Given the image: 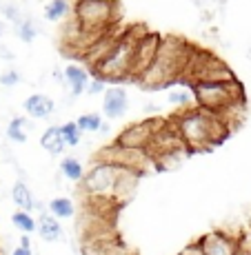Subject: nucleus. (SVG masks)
Here are the masks:
<instances>
[{"instance_id":"nucleus-10","label":"nucleus","mask_w":251,"mask_h":255,"mask_svg":"<svg viewBox=\"0 0 251 255\" xmlns=\"http://www.w3.org/2000/svg\"><path fill=\"white\" fill-rule=\"evenodd\" d=\"M160 40H162V33H156V31H147L138 38L136 42V49H134V62H131V78L129 80H138V78L145 73L147 67L154 62L156 53H158V47H160Z\"/></svg>"},{"instance_id":"nucleus-14","label":"nucleus","mask_w":251,"mask_h":255,"mask_svg":"<svg viewBox=\"0 0 251 255\" xmlns=\"http://www.w3.org/2000/svg\"><path fill=\"white\" fill-rule=\"evenodd\" d=\"M22 109H24V114L29 118H33V120H45V118H49L56 111V102L49 96H45V93H31V96L22 102Z\"/></svg>"},{"instance_id":"nucleus-35","label":"nucleus","mask_w":251,"mask_h":255,"mask_svg":"<svg viewBox=\"0 0 251 255\" xmlns=\"http://www.w3.org/2000/svg\"><path fill=\"white\" fill-rule=\"evenodd\" d=\"M11 255H33L31 253V249H24V247H16L11 251Z\"/></svg>"},{"instance_id":"nucleus-23","label":"nucleus","mask_w":251,"mask_h":255,"mask_svg":"<svg viewBox=\"0 0 251 255\" xmlns=\"http://www.w3.org/2000/svg\"><path fill=\"white\" fill-rule=\"evenodd\" d=\"M31 127V122L27 120V118H20V116H16V118H11L9 120V125H7V138L11 140V142H27V129Z\"/></svg>"},{"instance_id":"nucleus-21","label":"nucleus","mask_w":251,"mask_h":255,"mask_svg":"<svg viewBox=\"0 0 251 255\" xmlns=\"http://www.w3.org/2000/svg\"><path fill=\"white\" fill-rule=\"evenodd\" d=\"M47 209H49L47 213H51L56 220H69L76 215V204H73L69 198H65V195H58V198L49 200Z\"/></svg>"},{"instance_id":"nucleus-27","label":"nucleus","mask_w":251,"mask_h":255,"mask_svg":"<svg viewBox=\"0 0 251 255\" xmlns=\"http://www.w3.org/2000/svg\"><path fill=\"white\" fill-rule=\"evenodd\" d=\"M60 133H62V140H65L67 146H78L82 142V131L78 129V125L73 120L60 125Z\"/></svg>"},{"instance_id":"nucleus-2","label":"nucleus","mask_w":251,"mask_h":255,"mask_svg":"<svg viewBox=\"0 0 251 255\" xmlns=\"http://www.w3.org/2000/svg\"><path fill=\"white\" fill-rule=\"evenodd\" d=\"M171 125L176 127V131H178L180 140H183L189 153L211 149L231 133V129L225 125V120L218 114L205 111L196 105L189 107V109H180L171 118Z\"/></svg>"},{"instance_id":"nucleus-17","label":"nucleus","mask_w":251,"mask_h":255,"mask_svg":"<svg viewBox=\"0 0 251 255\" xmlns=\"http://www.w3.org/2000/svg\"><path fill=\"white\" fill-rule=\"evenodd\" d=\"M11 200L18 209L22 211H33L36 209V198H33L31 189L22 182V180H16L11 186Z\"/></svg>"},{"instance_id":"nucleus-28","label":"nucleus","mask_w":251,"mask_h":255,"mask_svg":"<svg viewBox=\"0 0 251 255\" xmlns=\"http://www.w3.org/2000/svg\"><path fill=\"white\" fill-rule=\"evenodd\" d=\"M0 13H2L4 20L11 22V24L20 22L24 18L22 11H20V4H16V2H0Z\"/></svg>"},{"instance_id":"nucleus-4","label":"nucleus","mask_w":251,"mask_h":255,"mask_svg":"<svg viewBox=\"0 0 251 255\" xmlns=\"http://www.w3.org/2000/svg\"><path fill=\"white\" fill-rule=\"evenodd\" d=\"M73 20L82 31L105 33L120 20V2L118 0H73Z\"/></svg>"},{"instance_id":"nucleus-16","label":"nucleus","mask_w":251,"mask_h":255,"mask_svg":"<svg viewBox=\"0 0 251 255\" xmlns=\"http://www.w3.org/2000/svg\"><path fill=\"white\" fill-rule=\"evenodd\" d=\"M36 231L45 242H58V240H62V235H65V231H62V227H60V220H56L51 213L40 215V220L36 222Z\"/></svg>"},{"instance_id":"nucleus-19","label":"nucleus","mask_w":251,"mask_h":255,"mask_svg":"<svg viewBox=\"0 0 251 255\" xmlns=\"http://www.w3.org/2000/svg\"><path fill=\"white\" fill-rule=\"evenodd\" d=\"M40 146L45 151H49L51 155L56 153H62L65 151V140H62V133H60V127H49V129H45V133L40 135Z\"/></svg>"},{"instance_id":"nucleus-32","label":"nucleus","mask_w":251,"mask_h":255,"mask_svg":"<svg viewBox=\"0 0 251 255\" xmlns=\"http://www.w3.org/2000/svg\"><path fill=\"white\" fill-rule=\"evenodd\" d=\"M180 255H203V251H200L198 244H189V247H185L183 251H180Z\"/></svg>"},{"instance_id":"nucleus-12","label":"nucleus","mask_w":251,"mask_h":255,"mask_svg":"<svg viewBox=\"0 0 251 255\" xmlns=\"http://www.w3.org/2000/svg\"><path fill=\"white\" fill-rule=\"evenodd\" d=\"M129 109V96L122 87H107L102 93V114L109 120H118Z\"/></svg>"},{"instance_id":"nucleus-8","label":"nucleus","mask_w":251,"mask_h":255,"mask_svg":"<svg viewBox=\"0 0 251 255\" xmlns=\"http://www.w3.org/2000/svg\"><path fill=\"white\" fill-rule=\"evenodd\" d=\"M96 160L100 162H109V164H116L120 169H129V171H136V173H145L147 166H149L151 158L147 151L142 149H129V146H120L116 142H111L109 146H105L102 151H98Z\"/></svg>"},{"instance_id":"nucleus-30","label":"nucleus","mask_w":251,"mask_h":255,"mask_svg":"<svg viewBox=\"0 0 251 255\" xmlns=\"http://www.w3.org/2000/svg\"><path fill=\"white\" fill-rule=\"evenodd\" d=\"M18 82H20V71L7 69V71L0 73V87H7V89H11V87H16Z\"/></svg>"},{"instance_id":"nucleus-31","label":"nucleus","mask_w":251,"mask_h":255,"mask_svg":"<svg viewBox=\"0 0 251 255\" xmlns=\"http://www.w3.org/2000/svg\"><path fill=\"white\" fill-rule=\"evenodd\" d=\"M107 89V82L102 80V78H98V76H93L89 82H87V89L85 93H89V96H100V93H105Z\"/></svg>"},{"instance_id":"nucleus-7","label":"nucleus","mask_w":251,"mask_h":255,"mask_svg":"<svg viewBox=\"0 0 251 255\" xmlns=\"http://www.w3.org/2000/svg\"><path fill=\"white\" fill-rule=\"evenodd\" d=\"M120 166L109 164V162H96L91 164L89 171H85V178L80 180L85 193L89 195L93 202H111L114 204V186L120 175Z\"/></svg>"},{"instance_id":"nucleus-22","label":"nucleus","mask_w":251,"mask_h":255,"mask_svg":"<svg viewBox=\"0 0 251 255\" xmlns=\"http://www.w3.org/2000/svg\"><path fill=\"white\" fill-rule=\"evenodd\" d=\"M60 173L65 175L69 182H80L85 178V164L78 158H73V155H67L60 162Z\"/></svg>"},{"instance_id":"nucleus-34","label":"nucleus","mask_w":251,"mask_h":255,"mask_svg":"<svg viewBox=\"0 0 251 255\" xmlns=\"http://www.w3.org/2000/svg\"><path fill=\"white\" fill-rule=\"evenodd\" d=\"M18 247L31 249V238H29V233H22V235H20V242H18Z\"/></svg>"},{"instance_id":"nucleus-29","label":"nucleus","mask_w":251,"mask_h":255,"mask_svg":"<svg viewBox=\"0 0 251 255\" xmlns=\"http://www.w3.org/2000/svg\"><path fill=\"white\" fill-rule=\"evenodd\" d=\"M236 251L245 253V255H251V229L245 227L236 233Z\"/></svg>"},{"instance_id":"nucleus-39","label":"nucleus","mask_w":251,"mask_h":255,"mask_svg":"<svg viewBox=\"0 0 251 255\" xmlns=\"http://www.w3.org/2000/svg\"><path fill=\"white\" fill-rule=\"evenodd\" d=\"M236 255H245V253H240V251H236Z\"/></svg>"},{"instance_id":"nucleus-18","label":"nucleus","mask_w":251,"mask_h":255,"mask_svg":"<svg viewBox=\"0 0 251 255\" xmlns=\"http://www.w3.org/2000/svg\"><path fill=\"white\" fill-rule=\"evenodd\" d=\"M71 13V0H49L42 9L47 22H62Z\"/></svg>"},{"instance_id":"nucleus-9","label":"nucleus","mask_w":251,"mask_h":255,"mask_svg":"<svg viewBox=\"0 0 251 255\" xmlns=\"http://www.w3.org/2000/svg\"><path fill=\"white\" fill-rule=\"evenodd\" d=\"M165 122H167L165 118H149V120L134 122V125H129L127 129H122L114 142L116 144H120V146H129V149L147 151V146H149L154 133L160 129L162 125H165Z\"/></svg>"},{"instance_id":"nucleus-1","label":"nucleus","mask_w":251,"mask_h":255,"mask_svg":"<svg viewBox=\"0 0 251 255\" xmlns=\"http://www.w3.org/2000/svg\"><path fill=\"white\" fill-rule=\"evenodd\" d=\"M191 51H194V45H189L185 38L162 36L154 62L147 67L136 82L147 91H160L180 82Z\"/></svg>"},{"instance_id":"nucleus-36","label":"nucleus","mask_w":251,"mask_h":255,"mask_svg":"<svg viewBox=\"0 0 251 255\" xmlns=\"http://www.w3.org/2000/svg\"><path fill=\"white\" fill-rule=\"evenodd\" d=\"M145 111H149V114H156V111H158V107H156L154 102H149V105L145 107Z\"/></svg>"},{"instance_id":"nucleus-6","label":"nucleus","mask_w":251,"mask_h":255,"mask_svg":"<svg viewBox=\"0 0 251 255\" xmlns=\"http://www.w3.org/2000/svg\"><path fill=\"white\" fill-rule=\"evenodd\" d=\"M229 80H236V73L223 58L216 56L209 49L194 47L180 82L196 85V82H229Z\"/></svg>"},{"instance_id":"nucleus-38","label":"nucleus","mask_w":251,"mask_h":255,"mask_svg":"<svg viewBox=\"0 0 251 255\" xmlns=\"http://www.w3.org/2000/svg\"><path fill=\"white\" fill-rule=\"evenodd\" d=\"M247 227L251 229V211H249V213H247Z\"/></svg>"},{"instance_id":"nucleus-26","label":"nucleus","mask_w":251,"mask_h":255,"mask_svg":"<svg viewBox=\"0 0 251 255\" xmlns=\"http://www.w3.org/2000/svg\"><path fill=\"white\" fill-rule=\"evenodd\" d=\"M76 125H78V129H80L82 133H98L100 127H102V116L93 114V111L91 114H82V116H78Z\"/></svg>"},{"instance_id":"nucleus-13","label":"nucleus","mask_w":251,"mask_h":255,"mask_svg":"<svg viewBox=\"0 0 251 255\" xmlns=\"http://www.w3.org/2000/svg\"><path fill=\"white\" fill-rule=\"evenodd\" d=\"M138 184H140V173L136 171H129V169H122L120 175L116 180V186H114V204L120 207L125 204L127 200L134 198V193L138 191Z\"/></svg>"},{"instance_id":"nucleus-20","label":"nucleus","mask_w":251,"mask_h":255,"mask_svg":"<svg viewBox=\"0 0 251 255\" xmlns=\"http://www.w3.org/2000/svg\"><path fill=\"white\" fill-rule=\"evenodd\" d=\"M13 31H16V36H18V40H20V42H24V45H31V42L38 38V33H40V24L33 20V18L24 16L20 22L13 24Z\"/></svg>"},{"instance_id":"nucleus-25","label":"nucleus","mask_w":251,"mask_h":255,"mask_svg":"<svg viewBox=\"0 0 251 255\" xmlns=\"http://www.w3.org/2000/svg\"><path fill=\"white\" fill-rule=\"evenodd\" d=\"M11 224H13V227H16L20 233H33V231H36V220H33V215L29 213V211H22V209L13 211Z\"/></svg>"},{"instance_id":"nucleus-33","label":"nucleus","mask_w":251,"mask_h":255,"mask_svg":"<svg viewBox=\"0 0 251 255\" xmlns=\"http://www.w3.org/2000/svg\"><path fill=\"white\" fill-rule=\"evenodd\" d=\"M0 58H2V60H7V62H11L16 56L11 53V49H7L4 45H0Z\"/></svg>"},{"instance_id":"nucleus-11","label":"nucleus","mask_w":251,"mask_h":255,"mask_svg":"<svg viewBox=\"0 0 251 255\" xmlns=\"http://www.w3.org/2000/svg\"><path fill=\"white\" fill-rule=\"evenodd\" d=\"M196 244L200 247L203 255H236V233L231 235L223 229L205 233Z\"/></svg>"},{"instance_id":"nucleus-24","label":"nucleus","mask_w":251,"mask_h":255,"mask_svg":"<svg viewBox=\"0 0 251 255\" xmlns=\"http://www.w3.org/2000/svg\"><path fill=\"white\" fill-rule=\"evenodd\" d=\"M167 102H169L171 107H176V109H189V107H194V93L191 89H183V87H178V89H171L167 93Z\"/></svg>"},{"instance_id":"nucleus-5","label":"nucleus","mask_w":251,"mask_h":255,"mask_svg":"<svg viewBox=\"0 0 251 255\" xmlns=\"http://www.w3.org/2000/svg\"><path fill=\"white\" fill-rule=\"evenodd\" d=\"M191 93H194V105L211 114H223L236 102H247L238 78L229 82H196L191 85Z\"/></svg>"},{"instance_id":"nucleus-15","label":"nucleus","mask_w":251,"mask_h":255,"mask_svg":"<svg viewBox=\"0 0 251 255\" xmlns=\"http://www.w3.org/2000/svg\"><path fill=\"white\" fill-rule=\"evenodd\" d=\"M65 76V85L69 87V98H78L82 96L87 89V82H89V71L85 67L76 65V62H69L62 71Z\"/></svg>"},{"instance_id":"nucleus-3","label":"nucleus","mask_w":251,"mask_h":255,"mask_svg":"<svg viewBox=\"0 0 251 255\" xmlns=\"http://www.w3.org/2000/svg\"><path fill=\"white\" fill-rule=\"evenodd\" d=\"M147 33V29L142 24L125 29L120 38L116 40V45L109 49L105 58L93 67V76L102 78V80L109 85V82H125L131 78V62H134V49L138 38Z\"/></svg>"},{"instance_id":"nucleus-37","label":"nucleus","mask_w":251,"mask_h":255,"mask_svg":"<svg viewBox=\"0 0 251 255\" xmlns=\"http://www.w3.org/2000/svg\"><path fill=\"white\" fill-rule=\"evenodd\" d=\"M4 29H7V27H4V22H2V20H0V38H2V33H4Z\"/></svg>"}]
</instances>
